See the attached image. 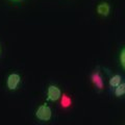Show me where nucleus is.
<instances>
[{
    "instance_id": "nucleus-10",
    "label": "nucleus",
    "mask_w": 125,
    "mask_h": 125,
    "mask_svg": "<svg viewBox=\"0 0 125 125\" xmlns=\"http://www.w3.org/2000/svg\"><path fill=\"white\" fill-rule=\"evenodd\" d=\"M16 1H17V0H16Z\"/></svg>"
},
{
    "instance_id": "nucleus-7",
    "label": "nucleus",
    "mask_w": 125,
    "mask_h": 125,
    "mask_svg": "<svg viewBox=\"0 0 125 125\" xmlns=\"http://www.w3.org/2000/svg\"><path fill=\"white\" fill-rule=\"evenodd\" d=\"M114 93L116 97H122L125 95V83H121L118 87H116Z\"/></svg>"
},
{
    "instance_id": "nucleus-1",
    "label": "nucleus",
    "mask_w": 125,
    "mask_h": 125,
    "mask_svg": "<svg viewBox=\"0 0 125 125\" xmlns=\"http://www.w3.org/2000/svg\"><path fill=\"white\" fill-rule=\"evenodd\" d=\"M36 117L41 121H49L52 117V111L49 105L41 104L36 111Z\"/></svg>"
},
{
    "instance_id": "nucleus-3",
    "label": "nucleus",
    "mask_w": 125,
    "mask_h": 125,
    "mask_svg": "<svg viewBox=\"0 0 125 125\" xmlns=\"http://www.w3.org/2000/svg\"><path fill=\"white\" fill-rule=\"evenodd\" d=\"M62 97V91L54 84H50L47 89V99L50 101H56Z\"/></svg>"
},
{
    "instance_id": "nucleus-8",
    "label": "nucleus",
    "mask_w": 125,
    "mask_h": 125,
    "mask_svg": "<svg viewBox=\"0 0 125 125\" xmlns=\"http://www.w3.org/2000/svg\"><path fill=\"white\" fill-rule=\"evenodd\" d=\"M61 104H62V107H64V108H67L69 106H71V104H72V100L71 98H70L69 96H67L66 94H64L62 97H61Z\"/></svg>"
},
{
    "instance_id": "nucleus-6",
    "label": "nucleus",
    "mask_w": 125,
    "mask_h": 125,
    "mask_svg": "<svg viewBox=\"0 0 125 125\" xmlns=\"http://www.w3.org/2000/svg\"><path fill=\"white\" fill-rule=\"evenodd\" d=\"M121 83H122V76L119 75V74H116V75L112 76L111 78H109V81H108L109 87H111V88L118 87Z\"/></svg>"
},
{
    "instance_id": "nucleus-4",
    "label": "nucleus",
    "mask_w": 125,
    "mask_h": 125,
    "mask_svg": "<svg viewBox=\"0 0 125 125\" xmlns=\"http://www.w3.org/2000/svg\"><path fill=\"white\" fill-rule=\"evenodd\" d=\"M91 79H92V83H94V85L98 89V90H102L104 87V83H103V79L101 77L100 73L98 71L94 72L92 75H91Z\"/></svg>"
},
{
    "instance_id": "nucleus-2",
    "label": "nucleus",
    "mask_w": 125,
    "mask_h": 125,
    "mask_svg": "<svg viewBox=\"0 0 125 125\" xmlns=\"http://www.w3.org/2000/svg\"><path fill=\"white\" fill-rule=\"evenodd\" d=\"M21 83V76L19 75L18 73H10L9 76H7L6 79V85L9 90L10 91H15L17 90L19 83Z\"/></svg>"
},
{
    "instance_id": "nucleus-9",
    "label": "nucleus",
    "mask_w": 125,
    "mask_h": 125,
    "mask_svg": "<svg viewBox=\"0 0 125 125\" xmlns=\"http://www.w3.org/2000/svg\"><path fill=\"white\" fill-rule=\"evenodd\" d=\"M119 60H120V64H121V66H122V68L125 70V47L121 50Z\"/></svg>"
},
{
    "instance_id": "nucleus-5",
    "label": "nucleus",
    "mask_w": 125,
    "mask_h": 125,
    "mask_svg": "<svg viewBox=\"0 0 125 125\" xmlns=\"http://www.w3.org/2000/svg\"><path fill=\"white\" fill-rule=\"evenodd\" d=\"M109 10H111V6H109L107 2H101L97 5V13L101 16H103V17L108 16Z\"/></svg>"
}]
</instances>
